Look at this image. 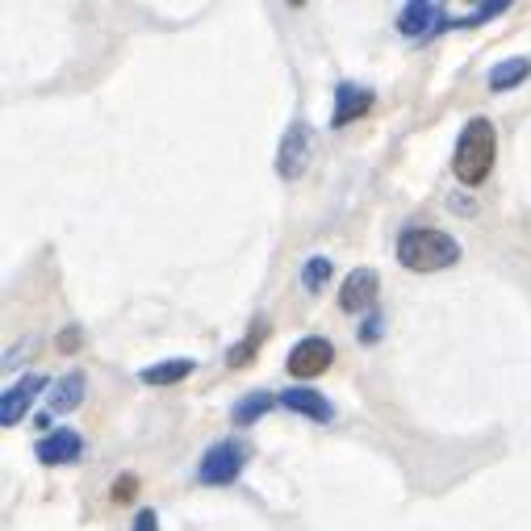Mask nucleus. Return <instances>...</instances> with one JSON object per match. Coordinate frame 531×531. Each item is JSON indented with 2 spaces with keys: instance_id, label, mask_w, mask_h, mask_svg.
Listing matches in <instances>:
<instances>
[{
  "instance_id": "16",
  "label": "nucleus",
  "mask_w": 531,
  "mask_h": 531,
  "mask_svg": "<svg viewBox=\"0 0 531 531\" xmlns=\"http://www.w3.org/2000/svg\"><path fill=\"white\" fill-rule=\"evenodd\" d=\"M327 281H331V260H327V256H310V260L302 264V285H306L310 293H318Z\"/></svg>"
},
{
  "instance_id": "17",
  "label": "nucleus",
  "mask_w": 531,
  "mask_h": 531,
  "mask_svg": "<svg viewBox=\"0 0 531 531\" xmlns=\"http://www.w3.org/2000/svg\"><path fill=\"white\" fill-rule=\"evenodd\" d=\"M256 348H260V335H251V339H239L235 348L226 352V364H230V368H243L247 360H256Z\"/></svg>"
},
{
  "instance_id": "14",
  "label": "nucleus",
  "mask_w": 531,
  "mask_h": 531,
  "mask_svg": "<svg viewBox=\"0 0 531 531\" xmlns=\"http://www.w3.org/2000/svg\"><path fill=\"white\" fill-rule=\"evenodd\" d=\"M193 368H197L193 360H164V364L143 368V373H138V381L164 389V385H176V381H184V377H193Z\"/></svg>"
},
{
  "instance_id": "22",
  "label": "nucleus",
  "mask_w": 531,
  "mask_h": 531,
  "mask_svg": "<svg viewBox=\"0 0 531 531\" xmlns=\"http://www.w3.org/2000/svg\"><path fill=\"white\" fill-rule=\"evenodd\" d=\"M76 339H80V331H63V335H59L63 348H76Z\"/></svg>"
},
{
  "instance_id": "5",
  "label": "nucleus",
  "mask_w": 531,
  "mask_h": 531,
  "mask_svg": "<svg viewBox=\"0 0 531 531\" xmlns=\"http://www.w3.org/2000/svg\"><path fill=\"white\" fill-rule=\"evenodd\" d=\"M331 360H335L331 339L306 335V339H297V343H293V352H289V377H297V381H314L318 373H327Z\"/></svg>"
},
{
  "instance_id": "3",
  "label": "nucleus",
  "mask_w": 531,
  "mask_h": 531,
  "mask_svg": "<svg viewBox=\"0 0 531 531\" xmlns=\"http://www.w3.org/2000/svg\"><path fill=\"white\" fill-rule=\"evenodd\" d=\"M243 465H247V448L239 440H222L201 456L197 477L205 481V486H230V481H239Z\"/></svg>"
},
{
  "instance_id": "4",
  "label": "nucleus",
  "mask_w": 531,
  "mask_h": 531,
  "mask_svg": "<svg viewBox=\"0 0 531 531\" xmlns=\"http://www.w3.org/2000/svg\"><path fill=\"white\" fill-rule=\"evenodd\" d=\"M310 155H314V130L310 122H289L285 138H281V151H276V172H281L285 180H297L306 168H310Z\"/></svg>"
},
{
  "instance_id": "20",
  "label": "nucleus",
  "mask_w": 531,
  "mask_h": 531,
  "mask_svg": "<svg viewBox=\"0 0 531 531\" xmlns=\"http://www.w3.org/2000/svg\"><path fill=\"white\" fill-rule=\"evenodd\" d=\"M381 327H385V318L373 310V314L364 318V327H360V343H377L381 339Z\"/></svg>"
},
{
  "instance_id": "2",
  "label": "nucleus",
  "mask_w": 531,
  "mask_h": 531,
  "mask_svg": "<svg viewBox=\"0 0 531 531\" xmlns=\"http://www.w3.org/2000/svg\"><path fill=\"white\" fill-rule=\"evenodd\" d=\"M460 260V243L435 226H410L398 235V264L406 272H444Z\"/></svg>"
},
{
  "instance_id": "8",
  "label": "nucleus",
  "mask_w": 531,
  "mask_h": 531,
  "mask_svg": "<svg viewBox=\"0 0 531 531\" xmlns=\"http://www.w3.org/2000/svg\"><path fill=\"white\" fill-rule=\"evenodd\" d=\"M377 92L368 84H339L335 88V113H331V126H348L356 118H364L368 109H373Z\"/></svg>"
},
{
  "instance_id": "7",
  "label": "nucleus",
  "mask_w": 531,
  "mask_h": 531,
  "mask_svg": "<svg viewBox=\"0 0 531 531\" xmlns=\"http://www.w3.org/2000/svg\"><path fill=\"white\" fill-rule=\"evenodd\" d=\"M373 302H377V272L373 268L348 272V281H343V289H339V310H348V314L368 310L373 314Z\"/></svg>"
},
{
  "instance_id": "9",
  "label": "nucleus",
  "mask_w": 531,
  "mask_h": 531,
  "mask_svg": "<svg viewBox=\"0 0 531 531\" xmlns=\"http://www.w3.org/2000/svg\"><path fill=\"white\" fill-rule=\"evenodd\" d=\"M42 377H21L17 385L5 389V398H0V427H17V419H26L30 402L42 394Z\"/></svg>"
},
{
  "instance_id": "6",
  "label": "nucleus",
  "mask_w": 531,
  "mask_h": 531,
  "mask_svg": "<svg viewBox=\"0 0 531 531\" xmlns=\"http://www.w3.org/2000/svg\"><path fill=\"white\" fill-rule=\"evenodd\" d=\"M444 26H452V21L444 17L440 5H431V0H410V5L398 13V34H406V38H427Z\"/></svg>"
},
{
  "instance_id": "15",
  "label": "nucleus",
  "mask_w": 531,
  "mask_h": 531,
  "mask_svg": "<svg viewBox=\"0 0 531 531\" xmlns=\"http://www.w3.org/2000/svg\"><path fill=\"white\" fill-rule=\"evenodd\" d=\"M281 402V398H272V394H264V389H256V394H243L235 406H230V419H235L239 427H251L256 419H264V414Z\"/></svg>"
},
{
  "instance_id": "19",
  "label": "nucleus",
  "mask_w": 531,
  "mask_h": 531,
  "mask_svg": "<svg viewBox=\"0 0 531 531\" xmlns=\"http://www.w3.org/2000/svg\"><path fill=\"white\" fill-rule=\"evenodd\" d=\"M138 494V477L134 473H122L118 481H113V502H130Z\"/></svg>"
},
{
  "instance_id": "13",
  "label": "nucleus",
  "mask_w": 531,
  "mask_h": 531,
  "mask_svg": "<svg viewBox=\"0 0 531 531\" xmlns=\"http://www.w3.org/2000/svg\"><path fill=\"white\" fill-rule=\"evenodd\" d=\"M527 76H531V59L511 55V59H502V63L490 67V80H486V84H490L494 92H511V88H519Z\"/></svg>"
},
{
  "instance_id": "21",
  "label": "nucleus",
  "mask_w": 531,
  "mask_h": 531,
  "mask_svg": "<svg viewBox=\"0 0 531 531\" xmlns=\"http://www.w3.org/2000/svg\"><path fill=\"white\" fill-rule=\"evenodd\" d=\"M134 531H159V515L155 511H138L134 515Z\"/></svg>"
},
{
  "instance_id": "12",
  "label": "nucleus",
  "mask_w": 531,
  "mask_h": 531,
  "mask_svg": "<svg viewBox=\"0 0 531 531\" xmlns=\"http://www.w3.org/2000/svg\"><path fill=\"white\" fill-rule=\"evenodd\" d=\"M88 394V377L84 373H67L51 385V402H46V414H67V410H76Z\"/></svg>"
},
{
  "instance_id": "1",
  "label": "nucleus",
  "mask_w": 531,
  "mask_h": 531,
  "mask_svg": "<svg viewBox=\"0 0 531 531\" xmlns=\"http://www.w3.org/2000/svg\"><path fill=\"white\" fill-rule=\"evenodd\" d=\"M494 151H498V134H494V122L490 118H469L465 130L456 138V151H452V172L460 184L477 189L481 180L490 176L494 168Z\"/></svg>"
},
{
  "instance_id": "18",
  "label": "nucleus",
  "mask_w": 531,
  "mask_h": 531,
  "mask_svg": "<svg viewBox=\"0 0 531 531\" xmlns=\"http://www.w3.org/2000/svg\"><path fill=\"white\" fill-rule=\"evenodd\" d=\"M506 9H511V0H494V5H481L477 13H469V17H460V21H456V26H477V21H490L494 13H506Z\"/></svg>"
},
{
  "instance_id": "10",
  "label": "nucleus",
  "mask_w": 531,
  "mask_h": 531,
  "mask_svg": "<svg viewBox=\"0 0 531 531\" xmlns=\"http://www.w3.org/2000/svg\"><path fill=\"white\" fill-rule=\"evenodd\" d=\"M281 406H285V410H297V414H306V419H314V423H331V419H335V406L322 398L318 389H310V385L285 389V394H281Z\"/></svg>"
},
{
  "instance_id": "11",
  "label": "nucleus",
  "mask_w": 531,
  "mask_h": 531,
  "mask_svg": "<svg viewBox=\"0 0 531 531\" xmlns=\"http://www.w3.org/2000/svg\"><path fill=\"white\" fill-rule=\"evenodd\" d=\"M80 452H84V440H80V431H72V427H59L38 444L42 465H72Z\"/></svg>"
}]
</instances>
